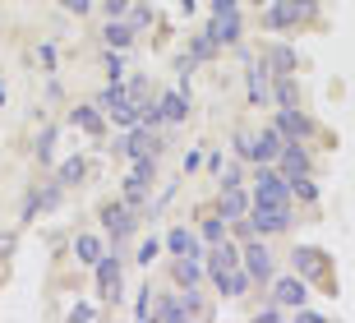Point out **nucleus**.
I'll return each mask as SVG.
<instances>
[{"mask_svg":"<svg viewBox=\"0 0 355 323\" xmlns=\"http://www.w3.org/2000/svg\"><path fill=\"white\" fill-rule=\"evenodd\" d=\"M250 199H254V204H272V208H291V185H286V176H282L272 162H259Z\"/></svg>","mask_w":355,"mask_h":323,"instance_id":"f257e3e1","label":"nucleus"},{"mask_svg":"<svg viewBox=\"0 0 355 323\" xmlns=\"http://www.w3.org/2000/svg\"><path fill=\"white\" fill-rule=\"evenodd\" d=\"M153 181H157V157H134V171L125 181V204L144 213L148 194H153Z\"/></svg>","mask_w":355,"mask_h":323,"instance_id":"f03ea898","label":"nucleus"},{"mask_svg":"<svg viewBox=\"0 0 355 323\" xmlns=\"http://www.w3.org/2000/svg\"><path fill=\"white\" fill-rule=\"evenodd\" d=\"M102 226L111 231V245H125V240L139 231V208H130L125 199H120V204H106L102 208Z\"/></svg>","mask_w":355,"mask_h":323,"instance_id":"7ed1b4c3","label":"nucleus"},{"mask_svg":"<svg viewBox=\"0 0 355 323\" xmlns=\"http://www.w3.org/2000/svg\"><path fill=\"white\" fill-rule=\"evenodd\" d=\"M240 268L250 272L254 286H268V282H272V249L263 245V235H254L250 245L240 249Z\"/></svg>","mask_w":355,"mask_h":323,"instance_id":"20e7f679","label":"nucleus"},{"mask_svg":"<svg viewBox=\"0 0 355 323\" xmlns=\"http://www.w3.org/2000/svg\"><path fill=\"white\" fill-rule=\"evenodd\" d=\"M92 272H97V296L116 305L120 286H125V258H120V254H102L97 263H92Z\"/></svg>","mask_w":355,"mask_h":323,"instance_id":"39448f33","label":"nucleus"},{"mask_svg":"<svg viewBox=\"0 0 355 323\" xmlns=\"http://www.w3.org/2000/svg\"><path fill=\"white\" fill-rule=\"evenodd\" d=\"M286 226H291V208L250 204V231H254V235H282Z\"/></svg>","mask_w":355,"mask_h":323,"instance_id":"423d86ee","label":"nucleus"},{"mask_svg":"<svg viewBox=\"0 0 355 323\" xmlns=\"http://www.w3.org/2000/svg\"><path fill=\"white\" fill-rule=\"evenodd\" d=\"M272 125L282 129V139H286V143H309V139H314V120L304 116L300 106H277Z\"/></svg>","mask_w":355,"mask_h":323,"instance_id":"0eeeda50","label":"nucleus"},{"mask_svg":"<svg viewBox=\"0 0 355 323\" xmlns=\"http://www.w3.org/2000/svg\"><path fill=\"white\" fill-rule=\"evenodd\" d=\"M263 24L272 28V33H295V28L314 24V19H309L295 0H272V5H268V14H263Z\"/></svg>","mask_w":355,"mask_h":323,"instance_id":"6e6552de","label":"nucleus"},{"mask_svg":"<svg viewBox=\"0 0 355 323\" xmlns=\"http://www.w3.org/2000/svg\"><path fill=\"white\" fill-rule=\"evenodd\" d=\"M120 153H125V157H157L162 153V134L139 120V125H130V134L120 139Z\"/></svg>","mask_w":355,"mask_h":323,"instance_id":"1a4fd4ad","label":"nucleus"},{"mask_svg":"<svg viewBox=\"0 0 355 323\" xmlns=\"http://www.w3.org/2000/svg\"><path fill=\"white\" fill-rule=\"evenodd\" d=\"M272 300L282 305V310H300L304 305V296H309V282H304L300 272H291V277H272Z\"/></svg>","mask_w":355,"mask_h":323,"instance_id":"9d476101","label":"nucleus"},{"mask_svg":"<svg viewBox=\"0 0 355 323\" xmlns=\"http://www.w3.org/2000/svg\"><path fill=\"white\" fill-rule=\"evenodd\" d=\"M277 171H282L286 181L309 176V171H314V157H309V148H304V143H286V148L277 153Z\"/></svg>","mask_w":355,"mask_h":323,"instance_id":"9b49d317","label":"nucleus"},{"mask_svg":"<svg viewBox=\"0 0 355 323\" xmlns=\"http://www.w3.org/2000/svg\"><path fill=\"white\" fill-rule=\"evenodd\" d=\"M203 268H208V277L240 268V245H236V240H217V245H208V249H203Z\"/></svg>","mask_w":355,"mask_h":323,"instance_id":"f8f14e48","label":"nucleus"},{"mask_svg":"<svg viewBox=\"0 0 355 323\" xmlns=\"http://www.w3.org/2000/svg\"><path fill=\"white\" fill-rule=\"evenodd\" d=\"M268 74H272V69H268L263 56H259V60H250V69H245V83H250V102L254 106H268V102H272V83H268Z\"/></svg>","mask_w":355,"mask_h":323,"instance_id":"ddd939ff","label":"nucleus"},{"mask_svg":"<svg viewBox=\"0 0 355 323\" xmlns=\"http://www.w3.org/2000/svg\"><path fill=\"white\" fill-rule=\"evenodd\" d=\"M60 194H65V185H60V181L42 185V190H28V199H24V217H19V222H33L37 213L55 208V204H60Z\"/></svg>","mask_w":355,"mask_h":323,"instance_id":"4468645a","label":"nucleus"},{"mask_svg":"<svg viewBox=\"0 0 355 323\" xmlns=\"http://www.w3.org/2000/svg\"><path fill=\"white\" fill-rule=\"evenodd\" d=\"M203 33H208V38L217 42V47H236L240 33H245V24H240V14L231 10V14H212V24L203 28Z\"/></svg>","mask_w":355,"mask_h":323,"instance_id":"2eb2a0df","label":"nucleus"},{"mask_svg":"<svg viewBox=\"0 0 355 323\" xmlns=\"http://www.w3.org/2000/svg\"><path fill=\"white\" fill-rule=\"evenodd\" d=\"M295 272H300L304 282H309V277H318V282H332L328 258H323V249H314V245H300V249H295Z\"/></svg>","mask_w":355,"mask_h":323,"instance_id":"dca6fc26","label":"nucleus"},{"mask_svg":"<svg viewBox=\"0 0 355 323\" xmlns=\"http://www.w3.org/2000/svg\"><path fill=\"white\" fill-rule=\"evenodd\" d=\"M166 249H171V254L175 258H203V249H208V245H203V235H194V231H189V226H171V231H166Z\"/></svg>","mask_w":355,"mask_h":323,"instance_id":"f3484780","label":"nucleus"},{"mask_svg":"<svg viewBox=\"0 0 355 323\" xmlns=\"http://www.w3.org/2000/svg\"><path fill=\"white\" fill-rule=\"evenodd\" d=\"M282 148H286V139H282V129H277V125H268V129L254 134V162H277Z\"/></svg>","mask_w":355,"mask_h":323,"instance_id":"a211bd4d","label":"nucleus"},{"mask_svg":"<svg viewBox=\"0 0 355 323\" xmlns=\"http://www.w3.org/2000/svg\"><path fill=\"white\" fill-rule=\"evenodd\" d=\"M157 111H162V120H166V125H180L184 116H189V92H162L157 97Z\"/></svg>","mask_w":355,"mask_h":323,"instance_id":"6ab92c4d","label":"nucleus"},{"mask_svg":"<svg viewBox=\"0 0 355 323\" xmlns=\"http://www.w3.org/2000/svg\"><path fill=\"white\" fill-rule=\"evenodd\" d=\"M268 69L272 74H295V65H300V56H295V47L291 42H277V47H268Z\"/></svg>","mask_w":355,"mask_h":323,"instance_id":"aec40b11","label":"nucleus"},{"mask_svg":"<svg viewBox=\"0 0 355 323\" xmlns=\"http://www.w3.org/2000/svg\"><path fill=\"white\" fill-rule=\"evenodd\" d=\"M250 194L245 190H222V204H217V217H226V222H240L245 213H250Z\"/></svg>","mask_w":355,"mask_h":323,"instance_id":"412c9836","label":"nucleus"},{"mask_svg":"<svg viewBox=\"0 0 355 323\" xmlns=\"http://www.w3.org/2000/svg\"><path fill=\"white\" fill-rule=\"evenodd\" d=\"M153 319H162V323L189 319V310H184V296H153Z\"/></svg>","mask_w":355,"mask_h":323,"instance_id":"4be33fe9","label":"nucleus"},{"mask_svg":"<svg viewBox=\"0 0 355 323\" xmlns=\"http://www.w3.org/2000/svg\"><path fill=\"white\" fill-rule=\"evenodd\" d=\"M212 282H217V291H222V296H231V300H236V296H245V291H250V272H245V268H231V272H217V277H212Z\"/></svg>","mask_w":355,"mask_h":323,"instance_id":"5701e85b","label":"nucleus"},{"mask_svg":"<svg viewBox=\"0 0 355 323\" xmlns=\"http://www.w3.org/2000/svg\"><path fill=\"white\" fill-rule=\"evenodd\" d=\"M171 277H175V286H198V277H203V258H175L171 263Z\"/></svg>","mask_w":355,"mask_h":323,"instance_id":"b1692460","label":"nucleus"},{"mask_svg":"<svg viewBox=\"0 0 355 323\" xmlns=\"http://www.w3.org/2000/svg\"><path fill=\"white\" fill-rule=\"evenodd\" d=\"M134 38H139V33H134L125 19H106V47H111V51H125V47H134Z\"/></svg>","mask_w":355,"mask_h":323,"instance_id":"393cba45","label":"nucleus"},{"mask_svg":"<svg viewBox=\"0 0 355 323\" xmlns=\"http://www.w3.org/2000/svg\"><path fill=\"white\" fill-rule=\"evenodd\" d=\"M272 102L277 106H300V88H295V74H272Z\"/></svg>","mask_w":355,"mask_h":323,"instance_id":"a878e982","label":"nucleus"},{"mask_svg":"<svg viewBox=\"0 0 355 323\" xmlns=\"http://www.w3.org/2000/svg\"><path fill=\"white\" fill-rule=\"evenodd\" d=\"M102 254H106V249H102V240H97V235H74V258H79L83 268H92Z\"/></svg>","mask_w":355,"mask_h":323,"instance_id":"bb28decb","label":"nucleus"},{"mask_svg":"<svg viewBox=\"0 0 355 323\" xmlns=\"http://www.w3.org/2000/svg\"><path fill=\"white\" fill-rule=\"evenodd\" d=\"M69 120H74L79 129H88V134H102V106H74Z\"/></svg>","mask_w":355,"mask_h":323,"instance_id":"cd10ccee","label":"nucleus"},{"mask_svg":"<svg viewBox=\"0 0 355 323\" xmlns=\"http://www.w3.org/2000/svg\"><path fill=\"white\" fill-rule=\"evenodd\" d=\"M83 176H88V162H83V157H69V162H60V171H55V181L65 185H83Z\"/></svg>","mask_w":355,"mask_h":323,"instance_id":"c85d7f7f","label":"nucleus"},{"mask_svg":"<svg viewBox=\"0 0 355 323\" xmlns=\"http://www.w3.org/2000/svg\"><path fill=\"white\" fill-rule=\"evenodd\" d=\"M125 14H130L125 24H130L134 33H144V28L153 24V5H148V0H134V5H130V10H125Z\"/></svg>","mask_w":355,"mask_h":323,"instance_id":"c756f323","label":"nucleus"},{"mask_svg":"<svg viewBox=\"0 0 355 323\" xmlns=\"http://www.w3.org/2000/svg\"><path fill=\"white\" fill-rule=\"evenodd\" d=\"M217 51H222V47H217L208 33H194V38H189V56H194V60H212Z\"/></svg>","mask_w":355,"mask_h":323,"instance_id":"7c9ffc66","label":"nucleus"},{"mask_svg":"<svg viewBox=\"0 0 355 323\" xmlns=\"http://www.w3.org/2000/svg\"><path fill=\"white\" fill-rule=\"evenodd\" d=\"M286 185H291V199H304V204L318 199V185L309 181V176H295V181H286Z\"/></svg>","mask_w":355,"mask_h":323,"instance_id":"2f4dec72","label":"nucleus"},{"mask_svg":"<svg viewBox=\"0 0 355 323\" xmlns=\"http://www.w3.org/2000/svg\"><path fill=\"white\" fill-rule=\"evenodd\" d=\"M198 235H203V245H217V240H226V217H208Z\"/></svg>","mask_w":355,"mask_h":323,"instance_id":"473e14b6","label":"nucleus"},{"mask_svg":"<svg viewBox=\"0 0 355 323\" xmlns=\"http://www.w3.org/2000/svg\"><path fill=\"white\" fill-rule=\"evenodd\" d=\"M51 153H55V125H46V129H42V139H37V162H42V167L51 162Z\"/></svg>","mask_w":355,"mask_h":323,"instance_id":"72a5a7b5","label":"nucleus"},{"mask_svg":"<svg viewBox=\"0 0 355 323\" xmlns=\"http://www.w3.org/2000/svg\"><path fill=\"white\" fill-rule=\"evenodd\" d=\"M148 314H153V286H144L139 300H134V319H148Z\"/></svg>","mask_w":355,"mask_h":323,"instance_id":"f704fd0d","label":"nucleus"},{"mask_svg":"<svg viewBox=\"0 0 355 323\" xmlns=\"http://www.w3.org/2000/svg\"><path fill=\"white\" fill-rule=\"evenodd\" d=\"M106 78H125V60H120V51H106Z\"/></svg>","mask_w":355,"mask_h":323,"instance_id":"c9c22d12","label":"nucleus"},{"mask_svg":"<svg viewBox=\"0 0 355 323\" xmlns=\"http://www.w3.org/2000/svg\"><path fill=\"white\" fill-rule=\"evenodd\" d=\"M240 185H245V171H240V167H226L222 171V190H240Z\"/></svg>","mask_w":355,"mask_h":323,"instance_id":"e433bc0d","label":"nucleus"},{"mask_svg":"<svg viewBox=\"0 0 355 323\" xmlns=\"http://www.w3.org/2000/svg\"><path fill=\"white\" fill-rule=\"evenodd\" d=\"M134 0H102V10H106V19H125V10H130Z\"/></svg>","mask_w":355,"mask_h":323,"instance_id":"4c0bfd02","label":"nucleus"},{"mask_svg":"<svg viewBox=\"0 0 355 323\" xmlns=\"http://www.w3.org/2000/svg\"><path fill=\"white\" fill-rule=\"evenodd\" d=\"M157 240H144V245H139V254H134V258H139V263H153V258H157Z\"/></svg>","mask_w":355,"mask_h":323,"instance_id":"58836bf2","label":"nucleus"},{"mask_svg":"<svg viewBox=\"0 0 355 323\" xmlns=\"http://www.w3.org/2000/svg\"><path fill=\"white\" fill-rule=\"evenodd\" d=\"M236 153L254 162V134H236Z\"/></svg>","mask_w":355,"mask_h":323,"instance_id":"ea45409f","label":"nucleus"},{"mask_svg":"<svg viewBox=\"0 0 355 323\" xmlns=\"http://www.w3.org/2000/svg\"><path fill=\"white\" fill-rule=\"evenodd\" d=\"M37 60L46 65V69H55V47H51V42H42V47H37Z\"/></svg>","mask_w":355,"mask_h":323,"instance_id":"a19ab883","label":"nucleus"},{"mask_svg":"<svg viewBox=\"0 0 355 323\" xmlns=\"http://www.w3.org/2000/svg\"><path fill=\"white\" fill-rule=\"evenodd\" d=\"M175 69H180V78H189V74H194V69H198V60H194V56H189V51H184V56H180V65H175Z\"/></svg>","mask_w":355,"mask_h":323,"instance_id":"79ce46f5","label":"nucleus"},{"mask_svg":"<svg viewBox=\"0 0 355 323\" xmlns=\"http://www.w3.org/2000/svg\"><path fill=\"white\" fill-rule=\"evenodd\" d=\"M60 5H65L69 14H88L92 10V0H60Z\"/></svg>","mask_w":355,"mask_h":323,"instance_id":"37998d69","label":"nucleus"},{"mask_svg":"<svg viewBox=\"0 0 355 323\" xmlns=\"http://www.w3.org/2000/svg\"><path fill=\"white\" fill-rule=\"evenodd\" d=\"M231 10H240V0H212V14H231Z\"/></svg>","mask_w":355,"mask_h":323,"instance_id":"c03bdc74","label":"nucleus"},{"mask_svg":"<svg viewBox=\"0 0 355 323\" xmlns=\"http://www.w3.org/2000/svg\"><path fill=\"white\" fill-rule=\"evenodd\" d=\"M69 319H97V310H92V305H74V310H69Z\"/></svg>","mask_w":355,"mask_h":323,"instance_id":"a18cd8bd","label":"nucleus"},{"mask_svg":"<svg viewBox=\"0 0 355 323\" xmlns=\"http://www.w3.org/2000/svg\"><path fill=\"white\" fill-rule=\"evenodd\" d=\"M203 167V153H184V171H198Z\"/></svg>","mask_w":355,"mask_h":323,"instance_id":"49530a36","label":"nucleus"},{"mask_svg":"<svg viewBox=\"0 0 355 323\" xmlns=\"http://www.w3.org/2000/svg\"><path fill=\"white\" fill-rule=\"evenodd\" d=\"M10 249H14V235H0V258L10 254Z\"/></svg>","mask_w":355,"mask_h":323,"instance_id":"de8ad7c7","label":"nucleus"},{"mask_svg":"<svg viewBox=\"0 0 355 323\" xmlns=\"http://www.w3.org/2000/svg\"><path fill=\"white\" fill-rule=\"evenodd\" d=\"M0 106H5V88H0Z\"/></svg>","mask_w":355,"mask_h":323,"instance_id":"09e8293b","label":"nucleus"},{"mask_svg":"<svg viewBox=\"0 0 355 323\" xmlns=\"http://www.w3.org/2000/svg\"><path fill=\"white\" fill-rule=\"evenodd\" d=\"M254 5H263V0H254Z\"/></svg>","mask_w":355,"mask_h":323,"instance_id":"8fccbe9b","label":"nucleus"}]
</instances>
